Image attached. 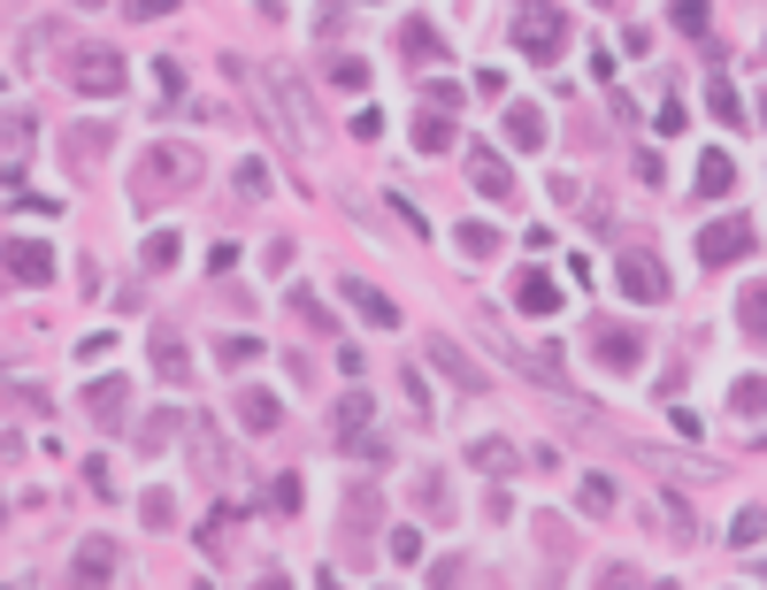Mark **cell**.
Listing matches in <instances>:
<instances>
[{
    "mask_svg": "<svg viewBox=\"0 0 767 590\" xmlns=\"http://www.w3.org/2000/svg\"><path fill=\"white\" fill-rule=\"evenodd\" d=\"M169 438H177V415H153L147 430H139V444H147V452H161Z\"/></svg>",
    "mask_w": 767,
    "mask_h": 590,
    "instance_id": "60d3db41",
    "label": "cell"
},
{
    "mask_svg": "<svg viewBox=\"0 0 767 590\" xmlns=\"http://www.w3.org/2000/svg\"><path fill=\"white\" fill-rule=\"evenodd\" d=\"M737 314H745V330H767V285H745Z\"/></svg>",
    "mask_w": 767,
    "mask_h": 590,
    "instance_id": "e575fe53",
    "label": "cell"
},
{
    "mask_svg": "<svg viewBox=\"0 0 767 590\" xmlns=\"http://www.w3.org/2000/svg\"><path fill=\"white\" fill-rule=\"evenodd\" d=\"M384 545H392V560H400V568H407V560H423V537H415V529H407V522H400V529H392V537H384Z\"/></svg>",
    "mask_w": 767,
    "mask_h": 590,
    "instance_id": "74e56055",
    "label": "cell"
},
{
    "mask_svg": "<svg viewBox=\"0 0 767 590\" xmlns=\"http://www.w3.org/2000/svg\"><path fill=\"white\" fill-rule=\"evenodd\" d=\"M514 46H522L530 62H561V54H568V8L522 0V8H514Z\"/></svg>",
    "mask_w": 767,
    "mask_h": 590,
    "instance_id": "3957f363",
    "label": "cell"
},
{
    "mask_svg": "<svg viewBox=\"0 0 767 590\" xmlns=\"http://www.w3.org/2000/svg\"><path fill=\"white\" fill-rule=\"evenodd\" d=\"M262 108L285 116V139H292L300 153L322 147V116H315V100H307V85L292 77V69H262Z\"/></svg>",
    "mask_w": 767,
    "mask_h": 590,
    "instance_id": "6da1fadb",
    "label": "cell"
},
{
    "mask_svg": "<svg viewBox=\"0 0 767 590\" xmlns=\"http://www.w3.org/2000/svg\"><path fill=\"white\" fill-rule=\"evenodd\" d=\"M745 254H753V223H745V215H722V223L699 230V261H706V269H729V261H745Z\"/></svg>",
    "mask_w": 767,
    "mask_h": 590,
    "instance_id": "5b68a950",
    "label": "cell"
},
{
    "mask_svg": "<svg viewBox=\"0 0 767 590\" xmlns=\"http://www.w3.org/2000/svg\"><path fill=\"white\" fill-rule=\"evenodd\" d=\"M760 529H767V514H760V506H745V514L729 522V537H737V545H760Z\"/></svg>",
    "mask_w": 767,
    "mask_h": 590,
    "instance_id": "f35d334b",
    "label": "cell"
},
{
    "mask_svg": "<svg viewBox=\"0 0 767 590\" xmlns=\"http://www.w3.org/2000/svg\"><path fill=\"white\" fill-rule=\"evenodd\" d=\"M737 184V161L729 153H699V192H729Z\"/></svg>",
    "mask_w": 767,
    "mask_h": 590,
    "instance_id": "603a6c76",
    "label": "cell"
},
{
    "mask_svg": "<svg viewBox=\"0 0 767 590\" xmlns=\"http://www.w3.org/2000/svg\"><path fill=\"white\" fill-rule=\"evenodd\" d=\"M415 147H423V153H446V147H454V124H446L438 108H430V116H415Z\"/></svg>",
    "mask_w": 767,
    "mask_h": 590,
    "instance_id": "d4e9b609",
    "label": "cell"
},
{
    "mask_svg": "<svg viewBox=\"0 0 767 590\" xmlns=\"http://www.w3.org/2000/svg\"><path fill=\"white\" fill-rule=\"evenodd\" d=\"M184 184H200V153L177 147V139H161V147L139 161V176H131V192H139L147 207L153 200H169V192H184Z\"/></svg>",
    "mask_w": 767,
    "mask_h": 590,
    "instance_id": "7a4b0ae2",
    "label": "cell"
},
{
    "mask_svg": "<svg viewBox=\"0 0 767 590\" xmlns=\"http://www.w3.org/2000/svg\"><path fill=\"white\" fill-rule=\"evenodd\" d=\"M238 415H246V430H277V422H285V407H277L269 391H246V399H238Z\"/></svg>",
    "mask_w": 767,
    "mask_h": 590,
    "instance_id": "cb8c5ba5",
    "label": "cell"
},
{
    "mask_svg": "<svg viewBox=\"0 0 767 590\" xmlns=\"http://www.w3.org/2000/svg\"><path fill=\"white\" fill-rule=\"evenodd\" d=\"M621 292L637 299V307H660V299H668V269H660L652 254H629V261H621Z\"/></svg>",
    "mask_w": 767,
    "mask_h": 590,
    "instance_id": "30bf717a",
    "label": "cell"
},
{
    "mask_svg": "<svg viewBox=\"0 0 767 590\" xmlns=\"http://www.w3.org/2000/svg\"><path fill=\"white\" fill-rule=\"evenodd\" d=\"M345 131H353V139H384V116H376V108H361V116H353Z\"/></svg>",
    "mask_w": 767,
    "mask_h": 590,
    "instance_id": "7bdbcfd3",
    "label": "cell"
},
{
    "mask_svg": "<svg viewBox=\"0 0 767 590\" xmlns=\"http://www.w3.org/2000/svg\"><path fill=\"white\" fill-rule=\"evenodd\" d=\"M592 8H614V0H592Z\"/></svg>",
    "mask_w": 767,
    "mask_h": 590,
    "instance_id": "bcb514c9",
    "label": "cell"
},
{
    "mask_svg": "<svg viewBox=\"0 0 767 590\" xmlns=\"http://www.w3.org/2000/svg\"><path fill=\"white\" fill-rule=\"evenodd\" d=\"M70 85L116 100V93H124V54H108V46H77V54H70Z\"/></svg>",
    "mask_w": 767,
    "mask_h": 590,
    "instance_id": "277c9868",
    "label": "cell"
},
{
    "mask_svg": "<svg viewBox=\"0 0 767 590\" xmlns=\"http://www.w3.org/2000/svg\"><path fill=\"white\" fill-rule=\"evenodd\" d=\"M8 285L46 292V285H54V246H39V238H8Z\"/></svg>",
    "mask_w": 767,
    "mask_h": 590,
    "instance_id": "8992f818",
    "label": "cell"
},
{
    "mask_svg": "<svg viewBox=\"0 0 767 590\" xmlns=\"http://www.w3.org/2000/svg\"><path fill=\"white\" fill-rule=\"evenodd\" d=\"M139 261H147V269H169V261H177V238H169V230H153V238H147V254H139Z\"/></svg>",
    "mask_w": 767,
    "mask_h": 590,
    "instance_id": "ab89813d",
    "label": "cell"
},
{
    "mask_svg": "<svg viewBox=\"0 0 767 590\" xmlns=\"http://www.w3.org/2000/svg\"><path fill=\"white\" fill-rule=\"evenodd\" d=\"M545 192H553V200H561V207H584V184H576V176H553V184H545Z\"/></svg>",
    "mask_w": 767,
    "mask_h": 590,
    "instance_id": "ee69618b",
    "label": "cell"
},
{
    "mask_svg": "<svg viewBox=\"0 0 767 590\" xmlns=\"http://www.w3.org/2000/svg\"><path fill=\"white\" fill-rule=\"evenodd\" d=\"M292 314H300L307 330H330V322H338V314H322V299L315 292H292Z\"/></svg>",
    "mask_w": 767,
    "mask_h": 590,
    "instance_id": "d590c367",
    "label": "cell"
},
{
    "mask_svg": "<svg viewBox=\"0 0 767 590\" xmlns=\"http://www.w3.org/2000/svg\"><path fill=\"white\" fill-rule=\"evenodd\" d=\"M400 391H407V407H415V415H430V391H423V376H415V368H400Z\"/></svg>",
    "mask_w": 767,
    "mask_h": 590,
    "instance_id": "b9f144b4",
    "label": "cell"
},
{
    "mask_svg": "<svg viewBox=\"0 0 767 590\" xmlns=\"http://www.w3.org/2000/svg\"><path fill=\"white\" fill-rule=\"evenodd\" d=\"M238 200H269V161H238Z\"/></svg>",
    "mask_w": 767,
    "mask_h": 590,
    "instance_id": "f1b7e54d",
    "label": "cell"
},
{
    "mask_svg": "<svg viewBox=\"0 0 767 590\" xmlns=\"http://www.w3.org/2000/svg\"><path fill=\"white\" fill-rule=\"evenodd\" d=\"M262 506H277V514H300V475H277V483H269V498H262Z\"/></svg>",
    "mask_w": 767,
    "mask_h": 590,
    "instance_id": "d6a6232c",
    "label": "cell"
},
{
    "mask_svg": "<svg viewBox=\"0 0 767 590\" xmlns=\"http://www.w3.org/2000/svg\"><path fill=\"white\" fill-rule=\"evenodd\" d=\"M147 361H153V376H161V384H192V345H184L177 330H153Z\"/></svg>",
    "mask_w": 767,
    "mask_h": 590,
    "instance_id": "9c48e42d",
    "label": "cell"
},
{
    "mask_svg": "<svg viewBox=\"0 0 767 590\" xmlns=\"http://www.w3.org/2000/svg\"><path fill=\"white\" fill-rule=\"evenodd\" d=\"M169 8H177V0H131L124 15H131V23H153V15H169Z\"/></svg>",
    "mask_w": 767,
    "mask_h": 590,
    "instance_id": "f6af8a7d",
    "label": "cell"
},
{
    "mask_svg": "<svg viewBox=\"0 0 767 590\" xmlns=\"http://www.w3.org/2000/svg\"><path fill=\"white\" fill-rule=\"evenodd\" d=\"M706 108H714L722 124H745V108H737V93H729V77H722V69H706Z\"/></svg>",
    "mask_w": 767,
    "mask_h": 590,
    "instance_id": "7402d4cb",
    "label": "cell"
},
{
    "mask_svg": "<svg viewBox=\"0 0 767 590\" xmlns=\"http://www.w3.org/2000/svg\"><path fill=\"white\" fill-rule=\"evenodd\" d=\"M139 522H147V529H169V522H177L169 491H147V498H139Z\"/></svg>",
    "mask_w": 767,
    "mask_h": 590,
    "instance_id": "4dcf8cb0",
    "label": "cell"
},
{
    "mask_svg": "<svg viewBox=\"0 0 767 590\" xmlns=\"http://www.w3.org/2000/svg\"><path fill=\"white\" fill-rule=\"evenodd\" d=\"M454 246L468 254V261H491V254H499V230H491V223H460Z\"/></svg>",
    "mask_w": 767,
    "mask_h": 590,
    "instance_id": "d6986e66",
    "label": "cell"
},
{
    "mask_svg": "<svg viewBox=\"0 0 767 590\" xmlns=\"http://www.w3.org/2000/svg\"><path fill=\"white\" fill-rule=\"evenodd\" d=\"M760 576H767V568H760Z\"/></svg>",
    "mask_w": 767,
    "mask_h": 590,
    "instance_id": "7dc6e473",
    "label": "cell"
},
{
    "mask_svg": "<svg viewBox=\"0 0 767 590\" xmlns=\"http://www.w3.org/2000/svg\"><path fill=\"white\" fill-rule=\"evenodd\" d=\"M330 85H338V93H369V62H361V54H338V62H330Z\"/></svg>",
    "mask_w": 767,
    "mask_h": 590,
    "instance_id": "484cf974",
    "label": "cell"
},
{
    "mask_svg": "<svg viewBox=\"0 0 767 590\" xmlns=\"http://www.w3.org/2000/svg\"><path fill=\"white\" fill-rule=\"evenodd\" d=\"M576 506H584V514H614V483L607 475H584V483H576Z\"/></svg>",
    "mask_w": 767,
    "mask_h": 590,
    "instance_id": "4316f807",
    "label": "cell"
},
{
    "mask_svg": "<svg viewBox=\"0 0 767 590\" xmlns=\"http://www.w3.org/2000/svg\"><path fill=\"white\" fill-rule=\"evenodd\" d=\"M215 361H231V368H246V361H262V345H254V337H223V345H215Z\"/></svg>",
    "mask_w": 767,
    "mask_h": 590,
    "instance_id": "8d00e7d4",
    "label": "cell"
},
{
    "mask_svg": "<svg viewBox=\"0 0 767 590\" xmlns=\"http://www.w3.org/2000/svg\"><path fill=\"white\" fill-rule=\"evenodd\" d=\"M70 576H77V583H108V576H116V545H108V537H85Z\"/></svg>",
    "mask_w": 767,
    "mask_h": 590,
    "instance_id": "5bb4252c",
    "label": "cell"
},
{
    "mask_svg": "<svg viewBox=\"0 0 767 590\" xmlns=\"http://www.w3.org/2000/svg\"><path fill=\"white\" fill-rule=\"evenodd\" d=\"M100 153H108V131L93 124V131H77V139H70V169H85V161H100Z\"/></svg>",
    "mask_w": 767,
    "mask_h": 590,
    "instance_id": "83f0119b",
    "label": "cell"
},
{
    "mask_svg": "<svg viewBox=\"0 0 767 590\" xmlns=\"http://www.w3.org/2000/svg\"><path fill=\"white\" fill-rule=\"evenodd\" d=\"M729 407H737V415H767V384L760 376H745V384L729 391Z\"/></svg>",
    "mask_w": 767,
    "mask_h": 590,
    "instance_id": "f546056e",
    "label": "cell"
},
{
    "mask_svg": "<svg viewBox=\"0 0 767 590\" xmlns=\"http://www.w3.org/2000/svg\"><path fill=\"white\" fill-rule=\"evenodd\" d=\"M338 299L361 314V322H376V330H400V299L392 292H376L369 277H338Z\"/></svg>",
    "mask_w": 767,
    "mask_h": 590,
    "instance_id": "52a82bcc",
    "label": "cell"
},
{
    "mask_svg": "<svg viewBox=\"0 0 767 590\" xmlns=\"http://www.w3.org/2000/svg\"><path fill=\"white\" fill-rule=\"evenodd\" d=\"M599 353H607L614 368H637V361H645V345H637V330H599Z\"/></svg>",
    "mask_w": 767,
    "mask_h": 590,
    "instance_id": "ffe728a7",
    "label": "cell"
},
{
    "mask_svg": "<svg viewBox=\"0 0 767 590\" xmlns=\"http://www.w3.org/2000/svg\"><path fill=\"white\" fill-rule=\"evenodd\" d=\"M468 184H476L483 200H522V192H514V169H507L491 147H468Z\"/></svg>",
    "mask_w": 767,
    "mask_h": 590,
    "instance_id": "ba28073f",
    "label": "cell"
},
{
    "mask_svg": "<svg viewBox=\"0 0 767 590\" xmlns=\"http://www.w3.org/2000/svg\"><path fill=\"white\" fill-rule=\"evenodd\" d=\"M361 430H369V391H345V399L330 407V438H338V444H353Z\"/></svg>",
    "mask_w": 767,
    "mask_h": 590,
    "instance_id": "9a60e30c",
    "label": "cell"
},
{
    "mask_svg": "<svg viewBox=\"0 0 767 590\" xmlns=\"http://www.w3.org/2000/svg\"><path fill=\"white\" fill-rule=\"evenodd\" d=\"M514 460H522V452H514L507 438H476L468 444V468H483V475H514Z\"/></svg>",
    "mask_w": 767,
    "mask_h": 590,
    "instance_id": "2e32d148",
    "label": "cell"
},
{
    "mask_svg": "<svg viewBox=\"0 0 767 590\" xmlns=\"http://www.w3.org/2000/svg\"><path fill=\"white\" fill-rule=\"evenodd\" d=\"M153 93L161 100H184V62H153Z\"/></svg>",
    "mask_w": 767,
    "mask_h": 590,
    "instance_id": "1f68e13d",
    "label": "cell"
},
{
    "mask_svg": "<svg viewBox=\"0 0 767 590\" xmlns=\"http://www.w3.org/2000/svg\"><path fill=\"white\" fill-rule=\"evenodd\" d=\"M345 522H353V529H376V522H384V498H376V483H353V491H345Z\"/></svg>",
    "mask_w": 767,
    "mask_h": 590,
    "instance_id": "e0dca14e",
    "label": "cell"
},
{
    "mask_svg": "<svg viewBox=\"0 0 767 590\" xmlns=\"http://www.w3.org/2000/svg\"><path fill=\"white\" fill-rule=\"evenodd\" d=\"M499 131H507V147H514V153H537V147H545V108H530V100H514Z\"/></svg>",
    "mask_w": 767,
    "mask_h": 590,
    "instance_id": "7c38bea8",
    "label": "cell"
},
{
    "mask_svg": "<svg viewBox=\"0 0 767 590\" xmlns=\"http://www.w3.org/2000/svg\"><path fill=\"white\" fill-rule=\"evenodd\" d=\"M124 407H131V384H124V376H100V384H85V415H93L100 430H116V422H124Z\"/></svg>",
    "mask_w": 767,
    "mask_h": 590,
    "instance_id": "8fae6325",
    "label": "cell"
},
{
    "mask_svg": "<svg viewBox=\"0 0 767 590\" xmlns=\"http://www.w3.org/2000/svg\"><path fill=\"white\" fill-rule=\"evenodd\" d=\"M514 307H522V314H553V307H561V285H553L545 269H522V277H514Z\"/></svg>",
    "mask_w": 767,
    "mask_h": 590,
    "instance_id": "4fadbf2b",
    "label": "cell"
},
{
    "mask_svg": "<svg viewBox=\"0 0 767 590\" xmlns=\"http://www.w3.org/2000/svg\"><path fill=\"white\" fill-rule=\"evenodd\" d=\"M430 361H438V368H446V376H454L460 391H476V384H483V376H476V368H468V361H460V345H454V337H430Z\"/></svg>",
    "mask_w": 767,
    "mask_h": 590,
    "instance_id": "ac0fdd59",
    "label": "cell"
},
{
    "mask_svg": "<svg viewBox=\"0 0 767 590\" xmlns=\"http://www.w3.org/2000/svg\"><path fill=\"white\" fill-rule=\"evenodd\" d=\"M675 31L683 39H706V0H675Z\"/></svg>",
    "mask_w": 767,
    "mask_h": 590,
    "instance_id": "836d02e7",
    "label": "cell"
},
{
    "mask_svg": "<svg viewBox=\"0 0 767 590\" xmlns=\"http://www.w3.org/2000/svg\"><path fill=\"white\" fill-rule=\"evenodd\" d=\"M400 46H407L415 62H446V46H438V31H430V23H400Z\"/></svg>",
    "mask_w": 767,
    "mask_h": 590,
    "instance_id": "44dd1931",
    "label": "cell"
}]
</instances>
